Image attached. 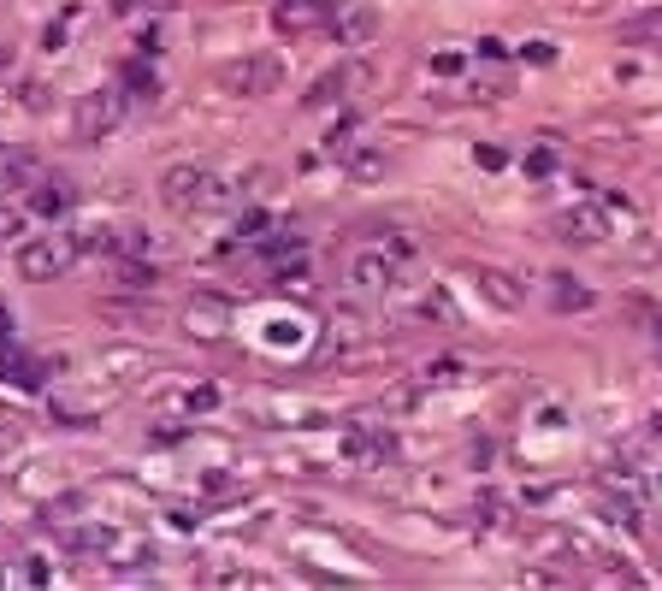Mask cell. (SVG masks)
I'll return each mask as SVG.
<instances>
[{"mask_svg": "<svg viewBox=\"0 0 662 591\" xmlns=\"http://www.w3.org/2000/svg\"><path fill=\"white\" fill-rule=\"evenodd\" d=\"M556 166H562V160H556L550 148H532V154H527V172H532V178H550Z\"/></svg>", "mask_w": 662, "mask_h": 591, "instance_id": "21", "label": "cell"}, {"mask_svg": "<svg viewBox=\"0 0 662 591\" xmlns=\"http://www.w3.org/2000/svg\"><path fill=\"white\" fill-rule=\"evenodd\" d=\"M71 261H77V243H71V237H30V243H18V272H24L30 284L60 278Z\"/></svg>", "mask_w": 662, "mask_h": 591, "instance_id": "1", "label": "cell"}, {"mask_svg": "<svg viewBox=\"0 0 662 591\" xmlns=\"http://www.w3.org/2000/svg\"><path fill=\"white\" fill-rule=\"evenodd\" d=\"M621 42H662V12L627 18V24H621Z\"/></svg>", "mask_w": 662, "mask_h": 591, "instance_id": "17", "label": "cell"}, {"mask_svg": "<svg viewBox=\"0 0 662 591\" xmlns=\"http://www.w3.org/2000/svg\"><path fill=\"white\" fill-rule=\"evenodd\" d=\"M432 71H438V77H462V71H467V54L444 48V54H432Z\"/></svg>", "mask_w": 662, "mask_h": 591, "instance_id": "20", "label": "cell"}, {"mask_svg": "<svg viewBox=\"0 0 662 591\" xmlns=\"http://www.w3.org/2000/svg\"><path fill=\"white\" fill-rule=\"evenodd\" d=\"M609 574H615V586H645V574L633 562H609Z\"/></svg>", "mask_w": 662, "mask_h": 591, "instance_id": "23", "label": "cell"}, {"mask_svg": "<svg viewBox=\"0 0 662 591\" xmlns=\"http://www.w3.org/2000/svg\"><path fill=\"white\" fill-rule=\"evenodd\" d=\"M66 207H71L66 184H54V178H48V184H30V213H36V219H60Z\"/></svg>", "mask_w": 662, "mask_h": 591, "instance_id": "14", "label": "cell"}, {"mask_svg": "<svg viewBox=\"0 0 662 591\" xmlns=\"http://www.w3.org/2000/svg\"><path fill=\"white\" fill-rule=\"evenodd\" d=\"M556 231L574 243V249H592V243H609V207L603 201H568L562 213H556Z\"/></svg>", "mask_w": 662, "mask_h": 591, "instance_id": "3", "label": "cell"}, {"mask_svg": "<svg viewBox=\"0 0 662 591\" xmlns=\"http://www.w3.org/2000/svg\"><path fill=\"white\" fill-rule=\"evenodd\" d=\"M373 249L397 266V272H402V266H414V237H402V231H379V237H373Z\"/></svg>", "mask_w": 662, "mask_h": 591, "instance_id": "15", "label": "cell"}, {"mask_svg": "<svg viewBox=\"0 0 662 591\" xmlns=\"http://www.w3.org/2000/svg\"><path fill=\"white\" fill-rule=\"evenodd\" d=\"M355 131H361V113H343V119H337V125L326 131V148H331V154H349Z\"/></svg>", "mask_w": 662, "mask_h": 591, "instance_id": "19", "label": "cell"}, {"mask_svg": "<svg viewBox=\"0 0 662 591\" xmlns=\"http://www.w3.org/2000/svg\"><path fill=\"white\" fill-rule=\"evenodd\" d=\"M6 326H12V320H6V302H0V337H6Z\"/></svg>", "mask_w": 662, "mask_h": 591, "instance_id": "28", "label": "cell"}, {"mask_svg": "<svg viewBox=\"0 0 662 591\" xmlns=\"http://www.w3.org/2000/svg\"><path fill=\"white\" fill-rule=\"evenodd\" d=\"M190 408H196V414H207V408H219V391H213V385H201V391L190 396Z\"/></svg>", "mask_w": 662, "mask_h": 591, "instance_id": "26", "label": "cell"}, {"mask_svg": "<svg viewBox=\"0 0 662 591\" xmlns=\"http://www.w3.org/2000/svg\"><path fill=\"white\" fill-rule=\"evenodd\" d=\"M36 184V148H0V196Z\"/></svg>", "mask_w": 662, "mask_h": 591, "instance_id": "12", "label": "cell"}, {"mask_svg": "<svg viewBox=\"0 0 662 591\" xmlns=\"http://www.w3.org/2000/svg\"><path fill=\"white\" fill-rule=\"evenodd\" d=\"M473 154H479V166H485V172H503V148H491V142H485V148H473Z\"/></svg>", "mask_w": 662, "mask_h": 591, "instance_id": "24", "label": "cell"}, {"mask_svg": "<svg viewBox=\"0 0 662 591\" xmlns=\"http://www.w3.org/2000/svg\"><path fill=\"white\" fill-rule=\"evenodd\" d=\"M331 36L337 42H367V36H379V12L373 6H343V12H331Z\"/></svg>", "mask_w": 662, "mask_h": 591, "instance_id": "11", "label": "cell"}, {"mask_svg": "<svg viewBox=\"0 0 662 591\" xmlns=\"http://www.w3.org/2000/svg\"><path fill=\"white\" fill-rule=\"evenodd\" d=\"M349 450H355V456H391L397 444H391V432H373V426H355V438H349Z\"/></svg>", "mask_w": 662, "mask_h": 591, "instance_id": "16", "label": "cell"}, {"mask_svg": "<svg viewBox=\"0 0 662 591\" xmlns=\"http://www.w3.org/2000/svg\"><path fill=\"white\" fill-rule=\"evenodd\" d=\"M331 0H278L272 6V24H278V36H320V30H331Z\"/></svg>", "mask_w": 662, "mask_h": 591, "instance_id": "6", "label": "cell"}, {"mask_svg": "<svg viewBox=\"0 0 662 591\" xmlns=\"http://www.w3.org/2000/svg\"><path fill=\"white\" fill-rule=\"evenodd\" d=\"M6 66H12V54H6V48H0V77H6Z\"/></svg>", "mask_w": 662, "mask_h": 591, "instance_id": "27", "label": "cell"}, {"mask_svg": "<svg viewBox=\"0 0 662 591\" xmlns=\"http://www.w3.org/2000/svg\"><path fill=\"white\" fill-rule=\"evenodd\" d=\"M125 83H131V89H142V95H148V89H154V71H148V66H131V71H125Z\"/></svg>", "mask_w": 662, "mask_h": 591, "instance_id": "25", "label": "cell"}, {"mask_svg": "<svg viewBox=\"0 0 662 591\" xmlns=\"http://www.w3.org/2000/svg\"><path fill=\"white\" fill-rule=\"evenodd\" d=\"M0 385H18V391H42V385H48V367H42L30 349H18V343H6V337H0Z\"/></svg>", "mask_w": 662, "mask_h": 591, "instance_id": "9", "label": "cell"}, {"mask_svg": "<svg viewBox=\"0 0 662 591\" xmlns=\"http://www.w3.org/2000/svg\"><path fill=\"white\" fill-rule=\"evenodd\" d=\"M343 77H349L343 66H337V71H326V77H320V83L308 89V101H302V107H326V101H337V95H343Z\"/></svg>", "mask_w": 662, "mask_h": 591, "instance_id": "18", "label": "cell"}, {"mask_svg": "<svg viewBox=\"0 0 662 591\" xmlns=\"http://www.w3.org/2000/svg\"><path fill=\"white\" fill-rule=\"evenodd\" d=\"M119 119H125V89H95V95H83V101H77L71 131H77V142H95V136L113 131Z\"/></svg>", "mask_w": 662, "mask_h": 591, "instance_id": "4", "label": "cell"}, {"mask_svg": "<svg viewBox=\"0 0 662 591\" xmlns=\"http://www.w3.org/2000/svg\"><path fill=\"white\" fill-rule=\"evenodd\" d=\"M284 71H290V66H284L278 54H243L237 66L219 71V83H225L231 95H272V89L284 83Z\"/></svg>", "mask_w": 662, "mask_h": 591, "instance_id": "2", "label": "cell"}, {"mask_svg": "<svg viewBox=\"0 0 662 591\" xmlns=\"http://www.w3.org/2000/svg\"><path fill=\"white\" fill-rule=\"evenodd\" d=\"M473 284H479V290H485V302H491V308H503V314H515V308L527 302L521 278H509V272H497V266H473Z\"/></svg>", "mask_w": 662, "mask_h": 591, "instance_id": "10", "label": "cell"}, {"mask_svg": "<svg viewBox=\"0 0 662 591\" xmlns=\"http://www.w3.org/2000/svg\"><path fill=\"white\" fill-rule=\"evenodd\" d=\"M207 184H213V172L196 166V160H184V166H172V172L160 178V196H166V207H201V201H207Z\"/></svg>", "mask_w": 662, "mask_h": 591, "instance_id": "7", "label": "cell"}, {"mask_svg": "<svg viewBox=\"0 0 662 591\" xmlns=\"http://www.w3.org/2000/svg\"><path fill=\"white\" fill-rule=\"evenodd\" d=\"M597 296L580 284V278H568V272H550V308L556 314H586Z\"/></svg>", "mask_w": 662, "mask_h": 591, "instance_id": "13", "label": "cell"}, {"mask_svg": "<svg viewBox=\"0 0 662 591\" xmlns=\"http://www.w3.org/2000/svg\"><path fill=\"white\" fill-rule=\"evenodd\" d=\"M657 355H662V320H657Z\"/></svg>", "mask_w": 662, "mask_h": 591, "instance_id": "29", "label": "cell"}, {"mask_svg": "<svg viewBox=\"0 0 662 591\" xmlns=\"http://www.w3.org/2000/svg\"><path fill=\"white\" fill-rule=\"evenodd\" d=\"M597 503H603V515L621 526V532H651V515H645V497H639V485L633 479H609L603 491H597Z\"/></svg>", "mask_w": 662, "mask_h": 591, "instance_id": "5", "label": "cell"}, {"mask_svg": "<svg viewBox=\"0 0 662 591\" xmlns=\"http://www.w3.org/2000/svg\"><path fill=\"white\" fill-rule=\"evenodd\" d=\"M266 225H272V219H266L261 207H249V213H243V219H237V243H243V237H261Z\"/></svg>", "mask_w": 662, "mask_h": 591, "instance_id": "22", "label": "cell"}, {"mask_svg": "<svg viewBox=\"0 0 662 591\" xmlns=\"http://www.w3.org/2000/svg\"><path fill=\"white\" fill-rule=\"evenodd\" d=\"M391 278H397V266L385 261L373 243H367V249H355V261H349V290H355V296H385V290H391Z\"/></svg>", "mask_w": 662, "mask_h": 591, "instance_id": "8", "label": "cell"}]
</instances>
